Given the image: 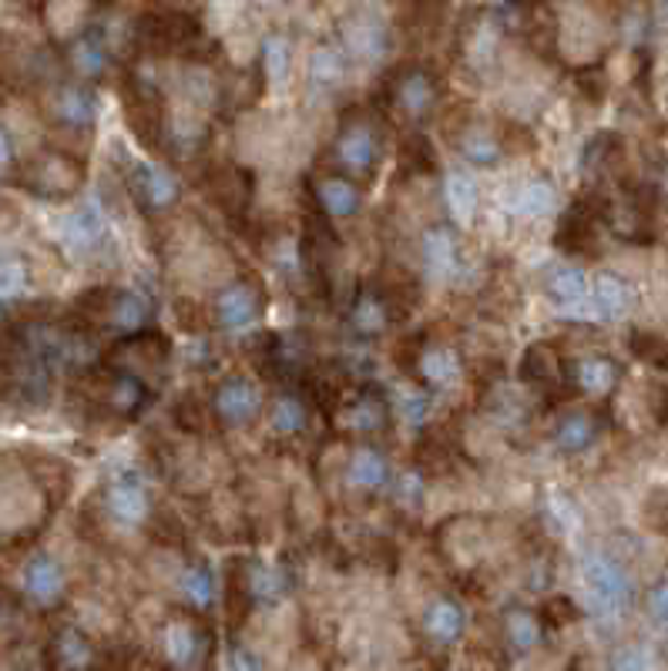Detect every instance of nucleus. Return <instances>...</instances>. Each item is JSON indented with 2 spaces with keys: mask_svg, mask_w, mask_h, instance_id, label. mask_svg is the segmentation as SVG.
Wrapping results in <instances>:
<instances>
[{
  "mask_svg": "<svg viewBox=\"0 0 668 671\" xmlns=\"http://www.w3.org/2000/svg\"><path fill=\"white\" fill-rule=\"evenodd\" d=\"M581 581H584L587 605L598 614H618L632 605V577L608 555H584Z\"/></svg>",
  "mask_w": 668,
  "mask_h": 671,
  "instance_id": "f257e3e1",
  "label": "nucleus"
},
{
  "mask_svg": "<svg viewBox=\"0 0 668 671\" xmlns=\"http://www.w3.org/2000/svg\"><path fill=\"white\" fill-rule=\"evenodd\" d=\"M336 165L346 178H363L376 169L380 162V141L376 132L370 128V122H360V117H349V122L339 128L336 145Z\"/></svg>",
  "mask_w": 668,
  "mask_h": 671,
  "instance_id": "f03ea898",
  "label": "nucleus"
},
{
  "mask_svg": "<svg viewBox=\"0 0 668 671\" xmlns=\"http://www.w3.org/2000/svg\"><path fill=\"white\" fill-rule=\"evenodd\" d=\"M212 417L225 426V430H239L249 426L259 410H262V393L252 380L246 376H228L215 386L212 400H209Z\"/></svg>",
  "mask_w": 668,
  "mask_h": 671,
  "instance_id": "7ed1b4c3",
  "label": "nucleus"
},
{
  "mask_svg": "<svg viewBox=\"0 0 668 671\" xmlns=\"http://www.w3.org/2000/svg\"><path fill=\"white\" fill-rule=\"evenodd\" d=\"M104 510L122 527H141L151 518V494L138 473H117L104 487Z\"/></svg>",
  "mask_w": 668,
  "mask_h": 671,
  "instance_id": "20e7f679",
  "label": "nucleus"
},
{
  "mask_svg": "<svg viewBox=\"0 0 668 671\" xmlns=\"http://www.w3.org/2000/svg\"><path fill=\"white\" fill-rule=\"evenodd\" d=\"M128 191L141 212H165L178 202V178L151 162H132L128 169Z\"/></svg>",
  "mask_w": 668,
  "mask_h": 671,
  "instance_id": "39448f33",
  "label": "nucleus"
},
{
  "mask_svg": "<svg viewBox=\"0 0 668 671\" xmlns=\"http://www.w3.org/2000/svg\"><path fill=\"white\" fill-rule=\"evenodd\" d=\"M521 383L541 397H561L568 389V363L558 357V349L552 343H534L524 349L521 357Z\"/></svg>",
  "mask_w": 668,
  "mask_h": 671,
  "instance_id": "423d86ee",
  "label": "nucleus"
},
{
  "mask_svg": "<svg viewBox=\"0 0 668 671\" xmlns=\"http://www.w3.org/2000/svg\"><path fill=\"white\" fill-rule=\"evenodd\" d=\"M212 312H215L219 330H225V333L249 330V326L259 323V315H262V293L249 279H235L215 296Z\"/></svg>",
  "mask_w": 668,
  "mask_h": 671,
  "instance_id": "0eeeda50",
  "label": "nucleus"
},
{
  "mask_svg": "<svg viewBox=\"0 0 668 671\" xmlns=\"http://www.w3.org/2000/svg\"><path fill=\"white\" fill-rule=\"evenodd\" d=\"M602 219H605L602 202H574L558 222V235H555L558 249L568 256H592L598 249V222Z\"/></svg>",
  "mask_w": 668,
  "mask_h": 671,
  "instance_id": "6e6552de",
  "label": "nucleus"
},
{
  "mask_svg": "<svg viewBox=\"0 0 668 671\" xmlns=\"http://www.w3.org/2000/svg\"><path fill=\"white\" fill-rule=\"evenodd\" d=\"M420 265L434 279H454L460 269V246L447 222L426 225L420 232Z\"/></svg>",
  "mask_w": 668,
  "mask_h": 671,
  "instance_id": "1a4fd4ad",
  "label": "nucleus"
},
{
  "mask_svg": "<svg viewBox=\"0 0 668 671\" xmlns=\"http://www.w3.org/2000/svg\"><path fill=\"white\" fill-rule=\"evenodd\" d=\"M312 199H317V212L326 215L330 222H346L363 206V195H360L357 182L346 178L343 172L320 175L317 182H312Z\"/></svg>",
  "mask_w": 668,
  "mask_h": 671,
  "instance_id": "9d476101",
  "label": "nucleus"
},
{
  "mask_svg": "<svg viewBox=\"0 0 668 671\" xmlns=\"http://www.w3.org/2000/svg\"><path fill=\"white\" fill-rule=\"evenodd\" d=\"M602 437V420L592 410H568L555 420L552 444L565 457H581L587 453Z\"/></svg>",
  "mask_w": 668,
  "mask_h": 671,
  "instance_id": "9b49d317",
  "label": "nucleus"
},
{
  "mask_svg": "<svg viewBox=\"0 0 668 671\" xmlns=\"http://www.w3.org/2000/svg\"><path fill=\"white\" fill-rule=\"evenodd\" d=\"M568 380H571V389L598 400V397H608L618 386L621 366L611 357H605V352H587V357H578L574 363H568Z\"/></svg>",
  "mask_w": 668,
  "mask_h": 671,
  "instance_id": "f8f14e48",
  "label": "nucleus"
},
{
  "mask_svg": "<svg viewBox=\"0 0 668 671\" xmlns=\"http://www.w3.org/2000/svg\"><path fill=\"white\" fill-rule=\"evenodd\" d=\"M393 104L404 111L410 122H423L437 108V82L423 67H410L393 85Z\"/></svg>",
  "mask_w": 668,
  "mask_h": 671,
  "instance_id": "ddd939ff",
  "label": "nucleus"
},
{
  "mask_svg": "<svg viewBox=\"0 0 668 671\" xmlns=\"http://www.w3.org/2000/svg\"><path fill=\"white\" fill-rule=\"evenodd\" d=\"M413 373H417V380H423L426 386H434V389L454 386L463 376L460 352L454 346H444V343H430L417 352Z\"/></svg>",
  "mask_w": 668,
  "mask_h": 671,
  "instance_id": "4468645a",
  "label": "nucleus"
},
{
  "mask_svg": "<svg viewBox=\"0 0 668 671\" xmlns=\"http://www.w3.org/2000/svg\"><path fill=\"white\" fill-rule=\"evenodd\" d=\"M64 587H67L64 568L51 555H34L24 564V591H27L30 601H37V605H58L64 598Z\"/></svg>",
  "mask_w": 668,
  "mask_h": 671,
  "instance_id": "2eb2a0df",
  "label": "nucleus"
},
{
  "mask_svg": "<svg viewBox=\"0 0 668 671\" xmlns=\"http://www.w3.org/2000/svg\"><path fill=\"white\" fill-rule=\"evenodd\" d=\"M635 299H639L635 286L628 283L624 275H615V272H602L592 286V302H595L602 320H608V323L624 320V315L635 309Z\"/></svg>",
  "mask_w": 668,
  "mask_h": 671,
  "instance_id": "dca6fc26",
  "label": "nucleus"
},
{
  "mask_svg": "<svg viewBox=\"0 0 668 671\" xmlns=\"http://www.w3.org/2000/svg\"><path fill=\"white\" fill-rule=\"evenodd\" d=\"M104 407L114 417H125V420L138 417L148 407V383H141L132 373L114 370L104 383Z\"/></svg>",
  "mask_w": 668,
  "mask_h": 671,
  "instance_id": "f3484780",
  "label": "nucleus"
},
{
  "mask_svg": "<svg viewBox=\"0 0 668 671\" xmlns=\"http://www.w3.org/2000/svg\"><path fill=\"white\" fill-rule=\"evenodd\" d=\"M467 614L454 598H434L423 611V635L437 645H454L463 638Z\"/></svg>",
  "mask_w": 668,
  "mask_h": 671,
  "instance_id": "a211bd4d",
  "label": "nucleus"
},
{
  "mask_svg": "<svg viewBox=\"0 0 668 671\" xmlns=\"http://www.w3.org/2000/svg\"><path fill=\"white\" fill-rule=\"evenodd\" d=\"M209 191L228 215H243L252 202V178L243 169L225 165L209 175Z\"/></svg>",
  "mask_w": 668,
  "mask_h": 671,
  "instance_id": "6ab92c4d",
  "label": "nucleus"
},
{
  "mask_svg": "<svg viewBox=\"0 0 668 671\" xmlns=\"http://www.w3.org/2000/svg\"><path fill=\"white\" fill-rule=\"evenodd\" d=\"M393 320H397V315H393L389 302L383 299L376 286H367L349 306V323L360 336H383Z\"/></svg>",
  "mask_w": 668,
  "mask_h": 671,
  "instance_id": "aec40b11",
  "label": "nucleus"
},
{
  "mask_svg": "<svg viewBox=\"0 0 668 671\" xmlns=\"http://www.w3.org/2000/svg\"><path fill=\"white\" fill-rule=\"evenodd\" d=\"M346 481L363 494H376L389 484V460L376 447H357L346 463Z\"/></svg>",
  "mask_w": 668,
  "mask_h": 671,
  "instance_id": "412c9836",
  "label": "nucleus"
},
{
  "mask_svg": "<svg viewBox=\"0 0 668 671\" xmlns=\"http://www.w3.org/2000/svg\"><path fill=\"white\" fill-rule=\"evenodd\" d=\"M243 581H246V595L252 605H276L286 598L289 591V577L283 568H272V564H259L249 561L243 568Z\"/></svg>",
  "mask_w": 668,
  "mask_h": 671,
  "instance_id": "4be33fe9",
  "label": "nucleus"
},
{
  "mask_svg": "<svg viewBox=\"0 0 668 671\" xmlns=\"http://www.w3.org/2000/svg\"><path fill=\"white\" fill-rule=\"evenodd\" d=\"M101 232H104V225H101L98 209H95V206H82V209L71 212V215L64 219L61 239H64V246H67L71 252H82V256H85V252H95V249H98Z\"/></svg>",
  "mask_w": 668,
  "mask_h": 671,
  "instance_id": "5701e85b",
  "label": "nucleus"
},
{
  "mask_svg": "<svg viewBox=\"0 0 668 671\" xmlns=\"http://www.w3.org/2000/svg\"><path fill=\"white\" fill-rule=\"evenodd\" d=\"M444 206L450 212V219L457 225H470L478 215V206H481V191H478V182L470 178L467 172H454L447 175L444 182Z\"/></svg>",
  "mask_w": 668,
  "mask_h": 671,
  "instance_id": "b1692460",
  "label": "nucleus"
},
{
  "mask_svg": "<svg viewBox=\"0 0 668 671\" xmlns=\"http://www.w3.org/2000/svg\"><path fill=\"white\" fill-rule=\"evenodd\" d=\"M544 293L555 306L571 309V306H581L592 289H587V275L581 265H558V269H552V275H547Z\"/></svg>",
  "mask_w": 668,
  "mask_h": 671,
  "instance_id": "393cba45",
  "label": "nucleus"
},
{
  "mask_svg": "<svg viewBox=\"0 0 668 671\" xmlns=\"http://www.w3.org/2000/svg\"><path fill=\"white\" fill-rule=\"evenodd\" d=\"M343 426L349 433L370 437V433L386 426V403L376 397V393H357V397L343 407Z\"/></svg>",
  "mask_w": 668,
  "mask_h": 671,
  "instance_id": "a878e982",
  "label": "nucleus"
},
{
  "mask_svg": "<svg viewBox=\"0 0 668 671\" xmlns=\"http://www.w3.org/2000/svg\"><path fill=\"white\" fill-rule=\"evenodd\" d=\"M504 638H507L510 648L521 651V655L534 651L544 638L541 618L531 608H507L504 611Z\"/></svg>",
  "mask_w": 668,
  "mask_h": 671,
  "instance_id": "bb28decb",
  "label": "nucleus"
},
{
  "mask_svg": "<svg viewBox=\"0 0 668 671\" xmlns=\"http://www.w3.org/2000/svg\"><path fill=\"white\" fill-rule=\"evenodd\" d=\"M54 661L61 671H88L95 664V645L88 642L85 631L64 627L54 638Z\"/></svg>",
  "mask_w": 668,
  "mask_h": 671,
  "instance_id": "cd10ccee",
  "label": "nucleus"
},
{
  "mask_svg": "<svg viewBox=\"0 0 668 671\" xmlns=\"http://www.w3.org/2000/svg\"><path fill=\"white\" fill-rule=\"evenodd\" d=\"M58 117L67 128H91L95 125V114H98V98L82 88V85H67L58 95Z\"/></svg>",
  "mask_w": 668,
  "mask_h": 671,
  "instance_id": "c85d7f7f",
  "label": "nucleus"
},
{
  "mask_svg": "<svg viewBox=\"0 0 668 671\" xmlns=\"http://www.w3.org/2000/svg\"><path fill=\"white\" fill-rule=\"evenodd\" d=\"M269 426L280 433V437H299L309 426V403L299 393H283V397L272 403L269 410Z\"/></svg>",
  "mask_w": 668,
  "mask_h": 671,
  "instance_id": "c756f323",
  "label": "nucleus"
},
{
  "mask_svg": "<svg viewBox=\"0 0 668 671\" xmlns=\"http://www.w3.org/2000/svg\"><path fill=\"white\" fill-rule=\"evenodd\" d=\"M460 154H463V162L474 165V169H494L504 158V141L494 138L491 132L467 128L460 135Z\"/></svg>",
  "mask_w": 668,
  "mask_h": 671,
  "instance_id": "7c9ffc66",
  "label": "nucleus"
},
{
  "mask_svg": "<svg viewBox=\"0 0 668 671\" xmlns=\"http://www.w3.org/2000/svg\"><path fill=\"white\" fill-rule=\"evenodd\" d=\"M518 215L521 219H547L558 206V188L547 178H531L521 191H518Z\"/></svg>",
  "mask_w": 668,
  "mask_h": 671,
  "instance_id": "2f4dec72",
  "label": "nucleus"
},
{
  "mask_svg": "<svg viewBox=\"0 0 668 671\" xmlns=\"http://www.w3.org/2000/svg\"><path fill=\"white\" fill-rule=\"evenodd\" d=\"M71 67L82 74V77H101L104 67H108V51H104V41L98 34H82L77 41L71 45Z\"/></svg>",
  "mask_w": 668,
  "mask_h": 671,
  "instance_id": "473e14b6",
  "label": "nucleus"
},
{
  "mask_svg": "<svg viewBox=\"0 0 668 671\" xmlns=\"http://www.w3.org/2000/svg\"><path fill=\"white\" fill-rule=\"evenodd\" d=\"M182 595H185V601L191 608H199V611L212 608V601H215V577H212L209 564L195 561V564H188L182 571Z\"/></svg>",
  "mask_w": 668,
  "mask_h": 671,
  "instance_id": "72a5a7b5",
  "label": "nucleus"
},
{
  "mask_svg": "<svg viewBox=\"0 0 668 671\" xmlns=\"http://www.w3.org/2000/svg\"><path fill=\"white\" fill-rule=\"evenodd\" d=\"M293 67V45L283 34H269L262 41V71L272 85H283Z\"/></svg>",
  "mask_w": 668,
  "mask_h": 671,
  "instance_id": "f704fd0d",
  "label": "nucleus"
},
{
  "mask_svg": "<svg viewBox=\"0 0 668 671\" xmlns=\"http://www.w3.org/2000/svg\"><path fill=\"white\" fill-rule=\"evenodd\" d=\"M165 651L178 668L191 664L195 655H199V631H195L188 621H172L165 627Z\"/></svg>",
  "mask_w": 668,
  "mask_h": 671,
  "instance_id": "c9c22d12",
  "label": "nucleus"
},
{
  "mask_svg": "<svg viewBox=\"0 0 668 671\" xmlns=\"http://www.w3.org/2000/svg\"><path fill=\"white\" fill-rule=\"evenodd\" d=\"M608 671H658V658L648 645L628 642L608 655Z\"/></svg>",
  "mask_w": 668,
  "mask_h": 671,
  "instance_id": "e433bc0d",
  "label": "nucleus"
},
{
  "mask_svg": "<svg viewBox=\"0 0 668 671\" xmlns=\"http://www.w3.org/2000/svg\"><path fill=\"white\" fill-rule=\"evenodd\" d=\"M393 413H397L407 426H423L430 417V400L420 386H400L393 393Z\"/></svg>",
  "mask_w": 668,
  "mask_h": 671,
  "instance_id": "4c0bfd02",
  "label": "nucleus"
},
{
  "mask_svg": "<svg viewBox=\"0 0 668 671\" xmlns=\"http://www.w3.org/2000/svg\"><path fill=\"white\" fill-rule=\"evenodd\" d=\"M309 77H312L317 85H323V88H333L339 77H343V54H339V48L323 45V48L312 51V58H309Z\"/></svg>",
  "mask_w": 668,
  "mask_h": 671,
  "instance_id": "58836bf2",
  "label": "nucleus"
},
{
  "mask_svg": "<svg viewBox=\"0 0 668 671\" xmlns=\"http://www.w3.org/2000/svg\"><path fill=\"white\" fill-rule=\"evenodd\" d=\"M618 158H621V138L608 132L592 138L584 148V165L592 172H608L611 165H618Z\"/></svg>",
  "mask_w": 668,
  "mask_h": 671,
  "instance_id": "ea45409f",
  "label": "nucleus"
},
{
  "mask_svg": "<svg viewBox=\"0 0 668 671\" xmlns=\"http://www.w3.org/2000/svg\"><path fill=\"white\" fill-rule=\"evenodd\" d=\"M400 169H407L413 175L437 169V154H434V148H430V141L423 135H413V138L404 141V148H400Z\"/></svg>",
  "mask_w": 668,
  "mask_h": 671,
  "instance_id": "a19ab883",
  "label": "nucleus"
},
{
  "mask_svg": "<svg viewBox=\"0 0 668 671\" xmlns=\"http://www.w3.org/2000/svg\"><path fill=\"white\" fill-rule=\"evenodd\" d=\"M349 48L363 58H380L383 54V27H376V24L349 27Z\"/></svg>",
  "mask_w": 668,
  "mask_h": 671,
  "instance_id": "79ce46f5",
  "label": "nucleus"
},
{
  "mask_svg": "<svg viewBox=\"0 0 668 671\" xmlns=\"http://www.w3.org/2000/svg\"><path fill=\"white\" fill-rule=\"evenodd\" d=\"M393 500H397L400 507L407 510H417L423 504V477L420 470H404L397 484H393Z\"/></svg>",
  "mask_w": 668,
  "mask_h": 671,
  "instance_id": "37998d69",
  "label": "nucleus"
},
{
  "mask_svg": "<svg viewBox=\"0 0 668 671\" xmlns=\"http://www.w3.org/2000/svg\"><path fill=\"white\" fill-rule=\"evenodd\" d=\"M27 289V265L17 259L0 262V299H17Z\"/></svg>",
  "mask_w": 668,
  "mask_h": 671,
  "instance_id": "c03bdc74",
  "label": "nucleus"
},
{
  "mask_svg": "<svg viewBox=\"0 0 668 671\" xmlns=\"http://www.w3.org/2000/svg\"><path fill=\"white\" fill-rule=\"evenodd\" d=\"M632 349L639 352V360H648V363H665L661 357L668 352V346L658 336H652V333H635L632 336Z\"/></svg>",
  "mask_w": 668,
  "mask_h": 671,
  "instance_id": "a18cd8bd",
  "label": "nucleus"
},
{
  "mask_svg": "<svg viewBox=\"0 0 668 671\" xmlns=\"http://www.w3.org/2000/svg\"><path fill=\"white\" fill-rule=\"evenodd\" d=\"M645 608H648V614H652L658 624H665V627H668V581H658V584H652V587H648V595H645Z\"/></svg>",
  "mask_w": 668,
  "mask_h": 671,
  "instance_id": "49530a36",
  "label": "nucleus"
},
{
  "mask_svg": "<svg viewBox=\"0 0 668 671\" xmlns=\"http://www.w3.org/2000/svg\"><path fill=\"white\" fill-rule=\"evenodd\" d=\"M228 671H262V661L252 648L246 645H235L228 651Z\"/></svg>",
  "mask_w": 668,
  "mask_h": 671,
  "instance_id": "de8ad7c7",
  "label": "nucleus"
},
{
  "mask_svg": "<svg viewBox=\"0 0 668 671\" xmlns=\"http://www.w3.org/2000/svg\"><path fill=\"white\" fill-rule=\"evenodd\" d=\"M14 158V145H11V135L0 128V169H8Z\"/></svg>",
  "mask_w": 668,
  "mask_h": 671,
  "instance_id": "09e8293b",
  "label": "nucleus"
},
{
  "mask_svg": "<svg viewBox=\"0 0 668 671\" xmlns=\"http://www.w3.org/2000/svg\"><path fill=\"white\" fill-rule=\"evenodd\" d=\"M661 11H665V17H668V0H661Z\"/></svg>",
  "mask_w": 668,
  "mask_h": 671,
  "instance_id": "8fccbe9b",
  "label": "nucleus"
},
{
  "mask_svg": "<svg viewBox=\"0 0 668 671\" xmlns=\"http://www.w3.org/2000/svg\"><path fill=\"white\" fill-rule=\"evenodd\" d=\"M256 4H272V0H256Z\"/></svg>",
  "mask_w": 668,
  "mask_h": 671,
  "instance_id": "3c124183",
  "label": "nucleus"
},
{
  "mask_svg": "<svg viewBox=\"0 0 668 671\" xmlns=\"http://www.w3.org/2000/svg\"><path fill=\"white\" fill-rule=\"evenodd\" d=\"M510 4H521V0H510Z\"/></svg>",
  "mask_w": 668,
  "mask_h": 671,
  "instance_id": "603ef678",
  "label": "nucleus"
}]
</instances>
